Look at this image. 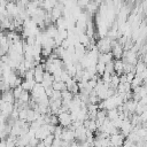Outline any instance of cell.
Segmentation results:
<instances>
[{
    "label": "cell",
    "mask_w": 147,
    "mask_h": 147,
    "mask_svg": "<svg viewBox=\"0 0 147 147\" xmlns=\"http://www.w3.org/2000/svg\"><path fill=\"white\" fill-rule=\"evenodd\" d=\"M95 46H96L99 53L110 52V49H111V38L110 37H103V38L98 40Z\"/></svg>",
    "instance_id": "1"
},
{
    "label": "cell",
    "mask_w": 147,
    "mask_h": 147,
    "mask_svg": "<svg viewBox=\"0 0 147 147\" xmlns=\"http://www.w3.org/2000/svg\"><path fill=\"white\" fill-rule=\"evenodd\" d=\"M57 121H59V124L63 127H67L68 125H70L72 123V119H71L69 111H63V113L57 114Z\"/></svg>",
    "instance_id": "2"
},
{
    "label": "cell",
    "mask_w": 147,
    "mask_h": 147,
    "mask_svg": "<svg viewBox=\"0 0 147 147\" xmlns=\"http://www.w3.org/2000/svg\"><path fill=\"white\" fill-rule=\"evenodd\" d=\"M44 72H45V69L41 63H38L33 67V79L36 83H40L42 80Z\"/></svg>",
    "instance_id": "3"
},
{
    "label": "cell",
    "mask_w": 147,
    "mask_h": 147,
    "mask_svg": "<svg viewBox=\"0 0 147 147\" xmlns=\"http://www.w3.org/2000/svg\"><path fill=\"white\" fill-rule=\"evenodd\" d=\"M65 90L70 91L72 94H77V93L79 92L78 84H77V82L74 79V77H70V78L65 82Z\"/></svg>",
    "instance_id": "4"
},
{
    "label": "cell",
    "mask_w": 147,
    "mask_h": 147,
    "mask_svg": "<svg viewBox=\"0 0 147 147\" xmlns=\"http://www.w3.org/2000/svg\"><path fill=\"white\" fill-rule=\"evenodd\" d=\"M124 138H125V137H124L122 133H119V132L114 133V134H110V136H109L110 145H113V146H122Z\"/></svg>",
    "instance_id": "5"
},
{
    "label": "cell",
    "mask_w": 147,
    "mask_h": 147,
    "mask_svg": "<svg viewBox=\"0 0 147 147\" xmlns=\"http://www.w3.org/2000/svg\"><path fill=\"white\" fill-rule=\"evenodd\" d=\"M61 139L64 140V141H68V142L74 141L75 140L74 130H70L68 127H63V131H62V134H61Z\"/></svg>",
    "instance_id": "6"
},
{
    "label": "cell",
    "mask_w": 147,
    "mask_h": 147,
    "mask_svg": "<svg viewBox=\"0 0 147 147\" xmlns=\"http://www.w3.org/2000/svg\"><path fill=\"white\" fill-rule=\"evenodd\" d=\"M5 8H6L7 13H8L9 15H11L13 17H14V16H17V15H18V7H17L16 2L7 1V3H6V6H5Z\"/></svg>",
    "instance_id": "7"
},
{
    "label": "cell",
    "mask_w": 147,
    "mask_h": 147,
    "mask_svg": "<svg viewBox=\"0 0 147 147\" xmlns=\"http://www.w3.org/2000/svg\"><path fill=\"white\" fill-rule=\"evenodd\" d=\"M30 92H31V98L36 99V98H38L39 95H41L45 92V88H44V86L40 83H36Z\"/></svg>",
    "instance_id": "8"
},
{
    "label": "cell",
    "mask_w": 147,
    "mask_h": 147,
    "mask_svg": "<svg viewBox=\"0 0 147 147\" xmlns=\"http://www.w3.org/2000/svg\"><path fill=\"white\" fill-rule=\"evenodd\" d=\"M54 78H53V75L48 71H45L44 72V76H42V80L40 82V84L45 87H48V86H52V83H53Z\"/></svg>",
    "instance_id": "9"
},
{
    "label": "cell",
    "mask_w": 147,
    "mask_h": 147,
    "mask_svg": "<svg viewBox=\"0 0 147 147\" xmlns=\"http://www.w3.org/2000/svg\"><path fill=\"white\" fill-rule=\"evenodd\" d=\"M0 98H1V100H2V101H5V102H11V103H14V101H15V98H14V95H13L11 88H9V90H7V91L1 92Z\"/></svg>",
    "instance_id": "10"
},
{
    "label": "cell",
    "mask_w": 147,
    "mask_h": 147,
    "mask_svg": "<svg viewBox=\"0 0 147 147\" xmlns=\"http://www.w3.org/2000/svg\"><path fill=\"white\" fill-rule=\"evenodd\" d=\"M83 125L86 127V130L88 131H92L93 133L96 131V123H95V119H92V118H86L83 121Z\"/></svg>",
    "instance_id": "11"
},
{
    "label": "cell",
    "mask_w": 147,
    "mask_h": 147,
    "mask_svg": "<svg viewBox=\"0 0 147 147\" xmlns=\"http://www.w3.org/2000/svg\"><path fill=\"white\" fill-rule=\"evenodd\" d=\"M57 0H42L39 5V7H41L42 9H45L46 11H49L53 7H55Z\"/></svg>",
    "instance_id": "12"
},
{
    "label": "cell",
    "mask_w": 147,
    "mask_h": 147,
    "mask_svg": "<svg viewBox=\"0 0 147 147\" xmlns=\"http://www.w3.org/2000/svg\"><path fill=\"white\" fill-rule=\"evenodd\" d=\"M30 98H31L30 91H25V90H23V91L21 92L20 96H18L17 99H15V100H17L18 102H22V103H28L29 100H30Z\"/></svg>",
    "instance_id": "13"
},
{
    "label": "cell",
    "mask_w": 147,
    "mask_h": 147,
    "mask_svg": "<svg viewBox=\"0 0 147 147\" xmlns=\"http://www.w3.org/2000/svg\"><path fill=\"white\" fill-rule=\"evenodd\" d=\"M34 84H36L34 79H30V80H28V79H22V82H21V87H22L23 90H25V91H31V88L33 87Z\"/></svg>",
    "instance_id": "14"
},
{
    "label": "cell",
    "mask_w": 147,
    "mask_h": 147,
    "mask_svg": "<svg viewBox=\"0 0 147 147\" xmlns=\"http://www.w3.org/2000/svg\"><path fill=\"white\" fill-rule=\"evenodd\" d=\"M113 60V54L111 52H106V53H99L98 55V61H101L103 63L108 62V61H111Z\"/></svg>",
    "instance_id": "15"
},
{
    "label": "cell",
    "mask_w": 147,
    "mask_h": 147,
    "mask_svg": "<svg viewBox=\"0 0 147 147\" xmlns=\"http://www.w3.org/2000/svg\"><path fill=\"white\" fill-rule=\"evenodd\" d=\"M114 71L117 74V75H121L124 72L123 70V62L121 59H116V61H114Z\"/></svg>",
    "instance_id": "16"
},
{
    "label": "cell",
    "mask_w": 147,
    "mask_h": 147,
    "mask_svg": "<svg viewBox=\"0 0 147 147\" xmlns=\"http://www.w3.org/2000/svg\"><path fill=\"white\" fill-rule=\"evenodd\" d=\"M52 88L55 91H63V90H65V83L62 80H53Z\"/></svg>",
    "instance_id": "17"
},
{
    "label": "cell",
    "mask_w": 147,
    "mask_h": 147,
    "mask_svg": "<svg viewBox=\"0 0 147 147\" xmlns=\"http://www.w3.org/2000/svg\"><path fill=\"white\" fill-rule=\"evenodd\" d=\"M106 115H107V118L111 121V119H115L116 117H118L119 113H118L117 108H111V109L106 110Z\"/></svg>",
    "instance_id": "18"
},
{
    "label": "cell",
    "mask_w": 147,
    "mask_h": 147,
    "mask_svg": "<svg viewBox=\"0 0 147 147\" xmlns=\"http://www.w3.org/2000/svg\"><path fill=\"white\" fill-rule=\"evenodd\" d=\"M118 84H119V79H118V75H117L116 72H114V74H111V77H110V82H109V86L116 90V87H117V85H118Z\"/></svg>",
    "instance_id": "19"
},
{
    "label": "cell",
    "mask_w": 147,
    "mask_h": 147,
    "mask_svg": "<svg viewBox=\"0 0 147 147\" xmlns=\"http://www.w3.org/2000/svg\"><path fill=\"white\" fill-rule=\"evenodd\" d=\"M53 139H54V134H53V133H49V134H47V136H46V137L42 139V142H44L45 147H49V146H52Z\"/></svg>",
    "instance_id": "20"
},
{
    "label": "cell",
    "mask_w": 147,
    "mask_h": 147,
    "mask_svg": "<svg viewBox=\"0 0 147 147\" xmlns=\"http://www.w3.org/2000/svg\"><path fill=\"white\" fill-rule=\"evenodd\" d=\"M28 108H29V107H24V108L18 109V119H20V121H25V119H26Z\"/></svg>",
    "instance_id": "21"
},
{
    "label": "cell",
    "mask_w": 147,
    "mask_h": 147,
    "mask_svg": "<svg viewBox=\"0 0 147 147\" xmlns=\"http://www.w3.org/2000/svg\"><path fill=\"white\" fill-rule=\"evenodd\" d=\"M105 71L106 72H109V74H114V61H108L105 63Z\"/></svg>",
    "instance_id": "22"
},
{
    "label": "cell",
    "mask_w": 147,
    "mask_h": 147,
    "mask_svg": "<svg viewBox=\"0 0 147 147\" xmlns=\"http://www.w3.org/2000/svg\"><path fill=\"white\" fill-rule=\"evenodd\" d=\"M48 99H51V100L61 99V91H55V90H53V92H52V94H51V96H49Z\"/></svg>",
    "instance_id": "23"
},
{
    "label": "cell",
    "mask_w": 147,
    "mask_h": 147,
    "mask_svg": "<svg viewBox=\"0 0 147 147\" xmlns=\"http://www.w3.org/2000/svg\"><path fill=\"white\" fill-rule=\"evenodd\" d=\"M125 75H126V79H127V82H131V80L133 79L136 72H134V71H129V72H126Z\"/></svg>",
    "instance_id": "24"
},
{
    "label": "cell",
    "mask_w": 147,
    "mask_h": 147,
    "mask_svg": "<svg viewBox=\"0 0 147 147\" xmlns=\"http://www.w3.org/2000/svg\"><path fill=\"white\" fill-rule=\"evenodd\" d=\"M1 77H2V68L0 67V78H1Z\"/></svg>",
    "instance_id": "25"
},
{
    "label": "cell",
    "mask_w": 147,
    "mask_h": 147,
    "mask_svg": "<svg viewBox=\"0 0 147 147\" xmlns=\"http://www.w3.org/2000/svg\"><path fill=\"white\" fill-rule=\"evenodd\" d=\"M38 1H40V2H41V1H42V0H38Z\"/></svg>",
    "instance_id": "26"
}]
</instances>
